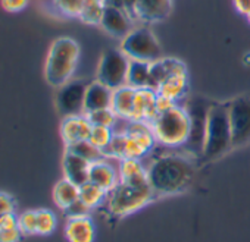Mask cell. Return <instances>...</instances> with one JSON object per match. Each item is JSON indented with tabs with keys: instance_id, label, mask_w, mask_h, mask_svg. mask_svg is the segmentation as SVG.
I'll use <instances>...</instances> for the list:
<instances>
[{
	"instance_id": "cell-4",
	"label": "cell",
	"mask_w": 250,
	"mask_h": 242,
	"mask_svg": "<svg viewBox=\"0 0 250 242\" xmlns=\"http://www.w3.org/2000/svg\"><path fill=\"white\" fill-rule=\"evenodd\" d=\"M232 149V132L229 124L228 101L212 103L205 134L203 159L208 162L216 160Z\"/></svg>"
},
{
	"instance_id": "cell-40",
	"label": "cell",
	"mask_w": 250,
	"mask_h": 242,
	"mask_svg": "<svg viewBox=\"0 0 250 242\" xmlns=\"http://www.w3.org/2000/svg\"><path fill=\"white\" fill-rule=\"evenodd\" d=\"M106 5H110V6H118V8H122L124 9V0H104Z\"/></svg>"
},
{
	"instance_id": "cell-11",
	"label": "cell",
	"mask_w": 250,
	"mask_h": 242,
	"mask_svg": "<svg viewBox=\"0 0 250 242\" xmlns=\"http://www.w3.org/2000/svg\"><path fill=\"white\" fill-rule=\"evenodd\" d=\"M100 27L110 34L112 37L116 38H124L125 36H128L133 31V17L122 8L118 6H110L106 5Z\"/></svg>"
},
{
	"instance_id": "cell-3",
	"label": "cell",
	"mask_w": 250,
	"mask_h": 242,
	"mask_svg": "<svg viewBox=\"0 0 250 242\" xmlns=\"http://www.w3.org/2000/svg\"><path fill=\"white\" fill-rule=\"evenodd\" d=\"M156 198L149 179L119 181V184L107 194V210L115 217L133 214Z\"/></svg>"
},
{
	"instance_id": "cell-41",
	"label": "cell",
	"mask_w": 250,
	"mask_h": 242,
	"mask_svg": "<svg viewBox=\"0 0 250 242\" xmlns=\"http://www.w3.org/2000/svg\"><path fill=\"white\" fill-rule=\"evenodd\" d=\"M246 18H247V21H249V24H250V14H249V15H247Z\"/></svg>"
},
{
	"instance_id": "cell-28",
	"label": "cell",
	"mask_w": 250,
	"mask_h": 242,
	"mask_svg": "<svg viewBox=\"0 0 250 242\" xmlns=\"http://www.w3.org/2000/svg\"><path fill=\"white\" fill-rule=\"evenodd\" d=\"M65 150H68V151H71V153H74V154L83 157L84 160H87V162H90V163L97 162V160H100V159L104 157L103 151L99 150L96 146H93L88 140L78 141V143H75V144L66 146Z\"/></svg>"
},
{
	"instance_id": "cell-38",
	"label": "cell",
	"mask_w": 250,
	"mask_h": 242,
	"mask_svg": "<svg viewBox=\"0 0 250 242\" xmlns=\"http://www.w3.org/2000/svg\"><path fill=\"white\" fill-rule=\"evenodd\" d=\"M175 104H177L175 101H172V100H169V98H165V97H162V95L158 94V100H156V110H158V114H161V113L169 110V109H171L172 106H175Z\"/></svg>"
},
{
	"instance_id": "cell-33",
	"label": "cell",
	"mask_w": 250,
	"mask_h": 242,
	"mask_svg": "<svg viewBox=\"0 0 250 242\" xmlns=\"http://www.w3.org/2000/svg\"><path fill=\"white\" fill-rule=\"evenodd\" d=\"M9 213H17V201L11 194L0 191V219Z\"/></svg>"
},
{
	"instance_id": "cell-25",
	"label": "cell",
	"mask_w": 250,
	"mask_h": 242,
	"mask_svg": "<svg viewBox=\"0 0 250 242\" xmlns=\"http://www.w3.org/2000/svg\"><path fill=\"white\" fill-rule=\"evenodd\" d=\"M107 194L103 188H100L99 185L93 184V182H85L84 185L80 186V200L90 208H96L100 204H103L107 198Z\"/></svg>"
},
{
	"instance_id": "cell-1",
	"label": "cell",
	"mask_w": 250,
	"mask_h": 242,
	"mask_svg": "<svg viewBox=\"0 0 250 242\" xmlns=\"http://www.w3.org/2000/svg\"><path fill=\"white\" fill-rule=\"evenodd\" d=\"M149 184L156 197H168L184 192L194 179L193 157L178 153H168L155 157L146 166Z\"/></svg>"
},
{
	"instance_id": "cell-22",
	"label": "cell",
	"mask_w": 250,
	"mask_h": 242,
	"mask_svg": "<svg viewBox=\"0 0 250 242\" xmlns=\"http://www.w3.org/2000/svg\"><path fill=\"white\" fill-rule=\"evenodd\" d=\"M80 198V186L66 178L56 182L53 188V201L61 210H66Z\"/></svg>"
},
{
	"instance_id": "cell-7",
	"label": "cell",
	"mask_w": 250,
	"mask_h": 242,
	"mask_svg": "<svg viewBox=\"0 0 250 242\" xmlns=\"http://www.w3.org/2000/svg\"><path fill=\"white\" fill-rule=\"evenodd\" d=\"M130 60L155 62L162 56V47L156 36L147 27L133 28V31L121 40L119 47Z\"/></svg>"
},
{
	"instance_id": "cell-30",
	"label": "cell",
	"mask_w": 250,
	"mask_h": 242,
	"mask_svg": "<svg viewBox=\"0 0 250 242\" xmlns=\"http://www.w3.org/2000/svg\"><path fill=\"white\" fill-rule=\"evenodd\" d=\"M88 120L91 122L93 127H107V128H113L116 120H118V114L112 110V107H106V109H99L94 112H88L85 113Z\"/></svg>"
},
{
	"instance_id": "cell-12",
	"label": "cell",
	"mask_w": 250,
	"mask_h": 242,
	"mask_svg": "<svg viewBox=\"0 0 250 242\" xmlns=\"http://www.w3.org/2000/svg\"><path fill=\"white\" fill-rule=\"evenodd\" d=\"M93 125L88 120L87 114H71L63 116L61 122V137L66 146L75 144L78 141H84L90 138Z\"/></svg>"
},
{
	"instance_id": "cell-34",
	"label": "cell",
	"mask_w": 250,
	"mask_h": 242,
	"mask_svg": "<svg viewBox=\"0 0 250 242\" xmlns=\"http://www.w3.org/2000/svg\"><path fill=\"white\" fill-rule=\"evenodd\" d=\"M30 3V0H0V6L5 12L9 14H18L24 11Z\"/></svg>"
},
{
	"instance_id": "cell-35",
	"label": "cell",
	"mask_w": 250,
	"mask_h": 242,
	"mask_svg": "<svg viewBox=\"0 0 250 242\" xmlns=\"http://www.w3.org/2000/svg\"><path fill=\"white\" fill-rule=\"evenodd\" d=\"M65 211V214L68 216V219L69 217H81V216H88V213H90V208L78 198L72 205H69L66 210H63Z\"/></svg>"
},
{
	"instance_id": "cell-36",
	"label": "cell",
	"mask_w": 250,
	"mask_h": 242,
	"mask_svg": "<svg viewBox=\"0 0 250 242\" xmlns=\"http://www.w3.org/2000/svg\"><path fill=\"white\" fill-rule=\"evenodd\" d=\"M22 238H24V235L20 227L0 230V242H20Z\"/></svg>"
},
{
	"instance_id": "cell-16",
	"label": "cell",
	"mask_w": 250,
	"mask_h": 242,
	"mask_svg": "<svg viewBox=\"0 0 250 242\" xmlns=\"http://www.w3.org/2000/svg\"><path fill=\"white\" fill-rule=\"evenodd\" d=\"M90 162L84 160L83 157L65 150L63 159H62V170L63 178L69 179L75 185L81 186L85 182H88V172H90Z\"/></svg>"
},
{
	"instance_id": "cell-10",
	"label": "cell",
	"mask_w": 250,
	"mask_h": 242,
	"mask_svg": "<svg viewBox=\"0 0 250 242\" xmlns=\"http://www.w3.org/2000/svg\"><path fill=\"white\" fill-rule=\"evenodd\" d=\"M87 84L83 81H69L58 88L56 106L62 116L83 114Z\"/></svg>"
},
{
	"instance_id": "cell-37",
	"label": "cell",
	"mask_w": 250,
	"mask_h": 242,
	"mask_svg": "<svg viewBox=\"0 0 250 242\" xmlns=\"http://www.w3.org/2000/svg\"><path fill=\"white\" fill-rule=\"evenodd\" d=\"M18 227V213H9L0 219V230Z\"/></svg>"
},
{
	"instance_id": "cell-39",
	"label": "cell",
	"mask_w": 250,
	"mask_h": 242,
	"mask_svg": "<svg viewBox=\"0 0 250 242\" xmlns=\"http://www.w3.org/2000/svg\"><path fill=\"white\" fill-rule=\"evenodd\" d=\"M232 5L238 14H241L244 17H247L250 14V0H232Z\"/></svg>"
},
{
	"instance_id": "cell-15",
	"label": "cell",
	"mask_w": 250,
	"mask_h": 242,
	"mask_svg": "<svg viewBox=\"0 0 250 242\" xmlns=\"http://www.w3.org/2000/svg\"><path fill=\"white\" fill-rule=\"evenodd\" d=\"M65 238L68 242H94L96 226L91 217H69L65 224Z\"/></svg>"
},
{
	"instance_id": "cell-32",
	"label": "cell",
	"mask_w": 250,
	"mask_h": 242,
	"mask_svg": "<svg viewBox=\"0 0 250 242\" xmlns=\"http://www.w3.org/2000/svg\"><path fill=\"white\" fill-rule=\"evenodd\" d=\"M18 227L24 236L37 235V210H25L18 214Z\"/></svg>"
},
{
	"instance_id": "cell-17",
	"label": "cell",
	"mask_w": 250,
	"mask_h": 242,
	"mask_svg": "<svg viewBox=\"0 0 250 242\" xmlns=\"http://www.w3.org/2000/svg\"><path fill=\"white\" fill-rule=\"evenodd\" d=\"M172 0H139L136 15L146 22H159L169 17Z\"/></svg>"
},
{
	"instance_id": "cell-19",
	"label": "cell",
	"mask_w": 250,
	"mask_h": 242,
	"mask_svg": "<svg viewBox=\"0 0 250 242\" xmlns=\"http://www.w3.org/2000/svg\"><path fill=\"white\" fill-rule=\"evenodd\" d=\"M112 93H113V90H110L104 84L99 82L97 79L93 81L91 84H87L85 98H84V113L110 107Z\"/></svg>"
},
{
	"instance_id": "cell-31",
	"label": "cell",
	"mask_w": 250,
	"mask_h": 242,
	"mask_svg": "<svg viewBox=\"0 0 250 242\" xmlns=\"http://www.w3.org/2000/svg\"><path fill=\"white\" fill-rule=\"evenodd\" d=\"M113 134H115L113 132V128H107V127H93L88 141L93 146H96L99 150L104 151L106 147L110 144Z\"/></svg>"
},
{
	"instance_id": "cell-2",
	"label": "cell",
	"mask_w": 250,
	"mask_h": 242,
	"mask_svg": "<svg viewBox=\"0 0 250 242\" xmlns=\"http://www.w3.org/2000/svg\"><path fill=\"white\" fill-rule=\"evenodd\" d=\"M80 53V44L74 38L63 36L53 40L44 62L46 82L55 88L69 82L77 69Z\"/></svg>"
},
{
	"instance_id": "cell-21",
	"label": "cell",
	"mask_w": 250,
	"mask_h": 242,
	"mask_svg": "<svg viewBox=\"0 0 250 242\" xmlns=\"http://www.w3.org/2000/svg\"><path fill=\"white\" fill-rule=\"evenodd\" d=\"M134 95H136V88L130 85H122L113 90L110 107L118 114V117H124V119L131 117L133 107H134Z\"/></svg>"
},
{
	"instance_id": "cell-18",
	"label": "cell",
	"mask_w": 250,
	"mask_h": 242,
	"mask_svg": "<svg viewBox=\"0 0 250 242\" xmlns=\"http://www.w3.org/2000/svg\"><path fill=\"white\" fill-rule=\"evenodd\" d=\"M187 72V66L175 57H161L150 65V88L156 90L168 76Z\"/></svg>"
},
{
	"instance_id": "cell-9",
	"label": "cell",
	"mask_w": 250,
	"mask_h": 242,
	"mask_svg": "<svg viewBox=\"0 0 250 242\" xmlns=\"http://www.w3.org/2000/svg\"><path fill=\"white\" fill-rule=\"evenodd\" d=\"M232 149L250 143V95H238L228 101Z\"/></svg>"
},
{
	"instance_id": "cell-23",
	"label": "cell",
	"mask_w": 250,
	"mask_h": 242,
	"mask_svg": "<svg viewBox=\"0 0 250 242\" xmlns=\"http://www.w3.org/2000/svg\"><path fill=\"white\" fill-rule=\"evenodd\" d=\"M150 65L152 62L145 60H130L127 85L139 88H150Z\"/></svg>"
},
{
	"instance_id": "cell-13",
	"label": "cell",
	"mask_w": 250,
	"mask_h": 242,
	"mask_svg": "<svg viewBox=\"0 0 250 242\" xmlns=\"http://www.w3.org/2000/svg\"><path fill=\"white\" fill-rule=\"evenodd\" d=\"M158 93L153 88H139L134 95V107L130 120H143V122H152L158 116L156 110Z\"/></svg>"
},
{
	"instance_id": "cell-20",
	"label": "cell",
	"mask_w": 250,
	"mask_h": 242,
	"mask_svg": "<svg viewBox=\"0 0 250 242\" xmlns=\"http://www.w3.org/2000/svg\"><path fill=\"white\" fill-rule=\"evenodd\" d=\"M156 93L165 98L180 103L188 93V72L174 74L168 76L158 88Z\"/></svg>"
},
{
	"instance_id": "cell-27",
	"label": "cell",
	"mask_w": 250,
	"mask_h": 242,
	"mask_svg": "<svg viewBox=\"0 0 250 242\" xmlns=\"http://www.w3.org/2000/svg\"><path fill=\"white\" fill-rule=\"evenodd\" d=\"M104 8H106L104 0H85L78 19L87 25H100Z\"/></svg>"
},
{
	"instance_id": "cell-24",
	"label": "cell",
	"mask_w": 250,
	"mask_h": 242,
	"mask_svg": "<svg viewBox=\"0 0 250 242\" xmlns=\"http://www.w3.org/2000/svg\"><path fill=\"white\" fill-rule=\"evenodd\" d=\"M85 0H46L47 9L62 18H80Z\"/></svg>"
},
{
	"instance_id": "cell-5",
	"label": "cell",
	"mask_w": 250,
	"mask_h": 242,
	"mask_svg": "<svg viewBox=\"0 0 250 242\" xmlns=\"http://www.w3.org/2000/svg\"><path fill=\"white\" fill-rule=\"evenodd\" d=\"M152 131L158 144L167 149H184L190 135V116L183 104L158 114L152 122Z\"/></svg>"
},
{
	"instance_id": "cell-29",
	"label": "cell",
	"mask_w": 250,
	"mask_h": 242,
	"mask_svg": "<svg viewBox=\"0 0 250 242\" xmlns=\"http://www.w3.org/2000/svg\"><path fill=\"white\" fill-rule=\"evenodd\" d=\"M56 214L49 208H37V235L49 236L56 230Z\"/></svg>"
},
{
	"instance_id": "cell-14",
	"label": "cell",
	"mask_w": 250,
	"mask_h": 242,
	"mask_svg": "<svg viewBox=\"0 0 250 242\" xmlns=\"http://www.w3.org/2000/svg\"><path fill=\"white\" fill-rule=\"evenodd\" d=\"M88 181L99 185L106 192H110L119 184V170L103 157L90 165Z\"/></svg>"
},
{
	"instance_id": "cell-8",
	"label": "cell",
	"mask_w": 250,
	"mask_h": 242,
	"mask_svg": "<svg viewBox=\"0 0 250 242\" xmlns=\"http://www.w3.org/2000/svg\"><path fill=\"white\" fill-rule=\"evenodd\" d=\"M130 59L121 49H110L104 52L100 57L96 79L110 90H116L122 85H127Z\"/></svg>"
},
{
	"instance_id": "cell-26",
	"label": "cell",
	"mask_w": 250,
	"mask_h": 242,
	"mask_svg": "<svg viewBox=\"0 0 250 242\" xmlns=\"http://www.w3.org/2000/svg\"><path fill=\"white\" fill-rule=\"evenodd\" d=\"M119 181H131L147 178L146 166L139 159H122L119 160Z\"/></svg>"
},
{
	"instance_id": "cell-6",
	"label": "cell",
	"mask_w": 250,
	"mask_h": 242,
	"mask_svg": "<svg viewBox=\"0 0 250 242\" xmlns=\"http://www.w3.org/2000/svg\"><path fill=\"white\" fill-rule=\"evenodd\" d=\"M184 106L190 116V135H188L187 144L184 146V150L193 159H199V157H203L205 134H206L208 116H209L212 101L200 95H193V97H188Z\"/></svg>"
}]
</instances>
